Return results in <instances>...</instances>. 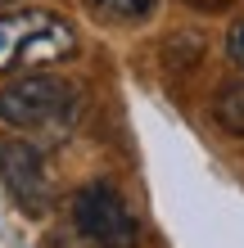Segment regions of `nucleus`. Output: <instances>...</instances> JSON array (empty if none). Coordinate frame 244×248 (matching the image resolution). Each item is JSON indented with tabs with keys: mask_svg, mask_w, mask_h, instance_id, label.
<instances>
[{
	"mask_svg": "<svg viewBox=\"0 0 244 248\" xmlns=\"http://www.w3.org/2000/svg\"><path fill=\"white\" fill-rule=\"evenodd\" d=\"M77 50L73 23L59 18L50 9H18V14H0V68H41V63H59Z\"/></svg>",
	"mask_w": 244,
	"mask_h": 248,
	"instance_id": "1",
	"label": "nucleus"
},
{
	"mask_svg": "<svg viewBox=\"0 0 244 248\" xmlns=\"http://www.w3.org/2000/svg\"><path fill=\"white\" fill-rule=\"evenodd\" d=\"M73 113V86L59 77H46V72H32V77H18L9 86H0V122L9 126H50L64 122Z\"/></svg>",
	"mask_w": 244,
	"mask_h": 248,
	"instance_id": "2",
	"label": "nucleus"
},
{
	"mask_svg": "<svg viewBox=\"0 0 244 248\" xmlns=\"http://www.w3.org/2000/svg\"><path fill=\"white\" fill-rule=\"evenodd\" d=\"M73 221H77L81 235L95 239L99 248H136L140 244V226H136L131 208H127V199L113 185H104V181H91L86 189H77Z\"/></svg>",
	"mask_w": 244,
	"mask_h": 248,
	"instance_id": "3",
	"label": "nucleus"
},
{
	"mask_svg": "<svg viewBox=\"0 0 244 248\" xmlns=\"http://www.w3.org/2000/svg\"><path fill=\"white\" fill-rule=\"evenodd\" d=\"M0 176H5V189L14 194V203L27 217L50 212V176H46V158H41L27 140H9L0 144Z\"/></svg>",
	"mask_w": 244,
	"mask_h": 248,
	"instance_id": "4",
	"label": "nucleus"
},
{
	"mask_svg": "<svg viewBox=\"0 0 244 248\" xmlns=\"http://www.w3.org/2000/svg\"><path fill=\"white\" fill-rule=\"evenodd\" d=\"M212 113L231 136H244V81H226L212 99Z\"/></svg>",
	"mask_w": 244,
	"mask_h": 248,
	"instance_id": "5",
	"label": "nucleus"
},
{
	"mask_svg": "<svg viewBox=\"0 0 244 248\" xmlns=\"http://www.w3.org/2000/svg\"><path fill=\"white\" fill-rule=\"evenodd\" d=\"M91 9L109 23H140L159 9V0H91Z\"/></svg>",
	"mask_w": 244,
	"mask_h": 248,
	"instance_id": "6",
	"label": "nucleus"
},
{
	"mask_svg": "<svg viewBox=\"0 0 244 248\" xmlns=\"http://www.w3.org/2000/svg\"><path fill=\"white\" fill-rule=\"evenodd\" d=\"M226 54H231L235 68H244V23H235L231 32H226Z\"/></svg>",
	"mask_w": 244,
	"mask_h": 248,
	"instance_id": "7",
	"label": "nucleus"
}]
</instances>
